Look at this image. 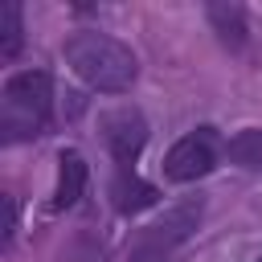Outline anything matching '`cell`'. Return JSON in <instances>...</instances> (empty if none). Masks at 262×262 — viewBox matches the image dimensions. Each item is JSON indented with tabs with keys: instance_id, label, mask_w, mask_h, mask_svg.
Segmentation results:
<instances>
[{
	"instance_id": "11",
	"label": "cell",
	"mask_w": 262,
	"mask_h": 262,
	"mask_svg": "<svg viewBox=\"0 0 262 262\" xmlns=\"http://www.w3.org/2000/svg\"><path fill=\"white\" fill-rule=\"evenodd\" d=\"M4 242H12V233H16V201L12 196H4Z\"/></svg>"
},
{
	"instance_id": "7",
	"label": "cell",
	"mask_w": 262,
	"mask_h": 262,
	"mask_svg": "<svg viewBox=\"0 0 262 262\" xmlns=\"http://www.w3.org/2000/svg\"><path fill=\"white\" fill-rule=\"evenodd\" d=\"M82 188H86V160L78 151H61L57 156V192H53V205L57 209L78 205Z\"/></svg>"
},
{
	"instance_id": "1",
	"label": "cell",
	"mask_w": 262,
	"mask_h": 262,
	"mask_svg": "<svg viewBox=\"0 0 262 262\" xmlns=\"http://www.w3.org/2000/svg\"><path fill=\"white\" fill-rule=\"evenodd\" d=\"M66 66L90 86V90H102V94H123L131 90L135 74H139V61L135 53L106 37V33H74L66 41Z\"/></svg>"
},
{
	"instance_id": "10",
	"label": "cell",
	"mask_w": 262,
	"mask_h": 262,
	"mask_svg": "<svg viewBox=\"0 0 262 262\" xmlns=\"http://www.w3.org/2000/svg\"><path fill=\"white\" fill-rule=\"evenodd\" d=\"M25 45V20H20V4L16 0H4L0 4V57H16Z\"/></svg>"
},
{
	"instance_id": "5",
	"label": "cell",
	"mask_w": 262,
	"mask_h": 262,
	"mask_svg": "<svg viewBox=\"0 0 262 262\" xmlns=\"http://www.w3.org/2000/svg\"><path fill=\"white\" fill-rule=\"evenodd\" d=\"M196 221H201V201H184V205L168 209L156 225H147V233H143L139 250H143V254H164V250L180 246V242L196 229Z\"/></svg>"
},
{
	"instance_id": "2",
	"label": "cell",
	"mask_w": 262,
	"mask_h": 262,
	"mask_svg": "<svg viewBox=\"0 0 262 262\" xmlns=\"http://www.w3.org/2000/svg\"><path fill=\"white\" fill-rule=\"evenodd\" d=\"M53 115V82L45 70H20L0 90V135L8 143L33 139L49 127Z\"/></svg>"
},
{
	"instance_id": "4",
	"label": "cell",
	"mask_w": 262,
	"mask_h": 262,
	"mask_svg": "<svg viewBox=\"0 0 262 262\" xmlns=\"http://www.w3.org/2000/svg\"><path fill=\"white\" fill-rule=\"evenodd\" d=\"M102 139H106L111 156L127 168V164L143 151V143H147V123H143V115L131 111V106L106 111V115H102Z\"/></svg>"
},
{
	"instance_id": "9",
	"label": "cell",
	"mask_w": 262,
	"mask_h": 262,
	"mask_svg": "<svg viewBox=\"0 0 262 262\" xmlns=\"http://www.w3.org/2000/svg\"><path fill=\"white\" fill-rule=\"evenodd\" d=\"M209 20H213V29L221 33V41L225 45H246V12H242V4H209Z\"/></svg>"
},
{
	"instance_id": "6",
	"label": "cell",
	"mask_w": 262,
	"mask_h": 262,
	"mask_svg": "<svg viewBox=\"0 0 262 262\" xmlns=\"http://www.w3.org/2000/svg\"><path fill=\"white\" fill-rule=\"evenodd\" d=\"M111 196H115V209L119 213H139V209H147V205H156V184H147V180H139L131 168H119V176H115V184H111Z\"/></svg>"
},
{
	"instance_id": "8",
	"label": "cell",
	"mask_w": 262,
	"mask_h": 262,
	"mask_svg": "<svg viewBox=\"0 0 262 262\" xmlns=\"http://www.w3.org/2000/svg\"><path fill=\"white\" fill-rule=\"evenodd\" d=\"M229 164L246 168V172H262V127H246L225 143Z\"/></svg>"
},
{
	"instance_id": "3",
	"label": "cell",
	"mask_w": 262,
	"mask_h": 262,
	"mask_svg": "<svg viewBox=\"0 0 262 262\" xmlns=\"http://www.w3.org/2000/svg\"><path fill=\"white\" fill-rule=\"evenodd\" d=\"M213 168H217V135H213V127H196V131L180 135L164 156V176L176 180V184H192V180L209 176Z\"/></svg>"
}]
</instances>
